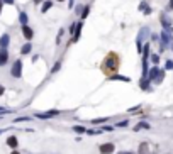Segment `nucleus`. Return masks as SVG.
I'll return each mask as SVG.
<instances>
[{
  "instance_id": "f257e3e1",
  "label": "nucleus",
  "mask_w": 173,
  "mask_h": 154,
  "mask_svg": "<svg viewBox=\"0 0 173 154\" xmlns=\"http://www.w3.org/2000/svg\"><path fill=\"white\" fill-rule=\"evenodd\" d=\"M119 63H121V59H119V56L115 54V53H109L107 54V58L103 59V71L105 73H114V71L119 70Z\"/></svg>"
},
{
  "instance_id": "f03ea898",
  "label": "nucleus",
  "mask_w": 173,
  "mask_h": 154,
  "mask_svg": "<svg viewBox=\"0 0 173 154\" xmlns=\"http://www.w3.org/2000/svg\"><path fill=\"white\" fill-rule=\"evenodd\" d=\"M146 78L149 80V83H161L163 78H165V71L161 70V68H158V66H153L149 71H148Z\"/></svg>"
},
{
  "instance_id": "7ed1b4c3",
  "label": "nucleus",
  "mask_w": 173,
  "mask_h": 154,
  "mask_svg": "<svg viewBox=\"0 0 173 154\" xmlns=\"http://www.w3.org/2000/svg\"><path fill=\"white\" fill-rule=\"evenodd\" d=\"M149 36V27H143L137 34V39H136V46H137V53L143 51V42L146 41V37Z\"/></svg>"
},
{
  "instance_id": "20e7f679",
  "label": "nucleus",
  "mask_w": 173,
  "mask_h": 154,
  "mask_svg": "<svg viewBox=\"0 0 173 154\" xmlns=\"http://www.w3.org/2000/svg\"><path fill=\"white\" fill-rule=\"evenodd\" d=\"M160 39H161V51L163 49H166L168 46H171V42H173L171 32H168V31H163L161 36H160Z\"/></svg>"
},
{
  "instance_id": "39448f33",
  "label": "nucleus",
  "mask_w": 173,
  "mask_h": 154,
  "mask_svg": "<svg viewBox=\"0 0 173 154\" xmlns=\"http://www.w3.org/2000/svg\"><path fill=\"white\" fill-rule=\"evenodd\" d=\"M10 75L14 78H21V75H22V61L21 59H17L14 63V66H12V70H10Z\"/></svg>"
},
{
  "instance_id": "423d86ee",
  "label": "nucleus",
  "mask_w": 173,
  "mask_h": 154,
  "mask_svg": "<svg viewBox=\"0 0 173 154\" xmlns=\"http://www.w3.org/2000/svg\"><path fill=\"white\" fill-rule=\"evenodd\" d=\"M160 20H161L163 29H165V31H168V32H173V27H171V19H170L168 15H166V14H161Z\"/></svg>"
},
{
  "instance_id": "0eeeda50",
  "label": "nucleus",
  "mask_w": 173,
  "mask_h": 154,
  "mask_svg": "<svg viewBox=\"0 0 173 154\" xmlns=\"http://www.w3.org/2000/svg\"><path fill=\"white\" fill-rule=\"evenodd\" d=\"M114 144L112 142H107V144H102V146H100V152L102 154H112L114 152Z\"/></svg>"
},
{
  "instance_id": "6e6552de",
  "label": "nucleus",
  "mask_w": 173,
  "mask_h": 154,
  "mask_svg": "<svg viewBox=\"0 0 173 154\" xmlns=\"http://www.w3.org/2000/svg\"><path fill=\"white\" fill-rule=\"evenodd\" d=\"M80 34H81V22H78V24H75V31H73V42H77L78 39H80Z\"/></svg>"
},
{
  "instance_id": "1a4fd4ad",
  "label": "nucleus",
  "mask_w": 173,
  "mask_h": 154,
  "mask_svg": "<svg viewBox=\"0 0 173 154\" xmlns=\"http://www.w3.org/2000/svg\"><path fill=\"white\" fill-rule=\"evenodd\" d=\"M22 34H24V37H26L27 41H31V39H32V36H34L32 29H31L27 24H26V26H22Z\"/></svg>"
},
{
  "instance_id": "9d476101",
  "label": "nucleus",
  "mask_w": 173,
  "mask_h": 154,
  "mask_svg": "<svg viewBox=\"0 0 173 154\" xmlns=\"http://www.w3.org/2000/svg\"><path fill=\"white\" fill-rule=\"evenodd\" d=\"M9 61V53H7V49H0V66H4L5 63Z\"/></svg>"
},
{
  "instance_id": "9b49d317",
  "label": "nucleus",
  "mask_w": 173,
  "mask_h": 154,
  "mask_svg": "<svg viewBox=\"0 0 173 154\" xmlns=\"http://www.w3.org/2000/svg\"><path fill=\"white\" fill-rule=\"evenodd\" d=\"M58 114H59V110H49V112H46V114H37L36 117H39V119H49V117L58 115Z\"/></svg>"
},
{
  "instance_id": "f8f14e48",
  "label": "nucleus",
  "mask_w": 173,
  "mask_h": 154,
  "mask_svg": "<svg viewBox=\"0 0 173 154\" xmlns=\"http://www.w3.org/2000/svg\"><path fill=\"white\" fill-rule=\"evenodd\" d=\"M9 42H10V37H9V34H4V36L0 37V48H7Z\"/></svg>"
},
{
  "instance_id": "ddd939ff",
  "label": "nucleus",
  "mask_w": 173,
  "mask_h": 154,
  "mask_svg": "<svg viewBox=\"0 0 173 154\" xmlns=\"http://www.w3.org/2000/svg\"><path fill=\"white\" fill-rule=\"evenodd\" d=\"M19 20H21V24H22V26H26V24H27L29 17H27V14H26V12H21V14H19Z\"/></svg>"
},
{
  "instance_id": "4468645a",
  "label": "nucleus",
  "mask_w": 173,
  "mask_h": 154,
  "mask_svg": "<svg viewBox=\"0 0 173 154\" xmlns=\"http://www.w3.org/2000/svg\"><path fill=\"white\" fill-rule=\"evenodd\" d=\"M139 10H143V12H144V15L151 14V9L146 5V2H141V4H139Z\"/></svg>"
},
{
  "instance_id": "2eb2a0df",
  "label": "nucleus",
  "mask_w": 173,
  "mask_h": 154,
  "mask_svg": "<svg viewBox=\"0 0 173 154\" xmlns=\"http://www.w3.org/2000/svg\"><path fill=\"white\" fill-rule=\"evenodd\" d=\"M51 7H53V2H44V4H43V9H41V12H43V14H46V12H48Z\"/></svg>"
},
{
  "instance_id": "dca6fc26",
  "label": "nucleus",
  "mask_w": 173,
  "mask_h": 154,
  "mask_svg": "<svg viewBox=\"0 0 173 154\" xmlns=\"http://www.w3.org/2000/svg\"><path fill=\"white\" fill-rule=\"evenodd\" d=\"M7 144H9L10 147H17V139H15L14 136H10V137L7 139Z\"/></svg>"
},
{
  "instance_id": "f3484780",
  "label": "nucleus",
  "mask_w": 173,
  "mask_h": 154,
  "mask_svg": "<svg viewBox=\"0 0 173 154\" xmlns=\"http://www.w3.org/2000/svg\"><path fill=\"white\" fill-rule=\"evenodd\" d=\"M111 80H121V81H127V83L131 81L127 76H122V75H114V76H111Z\"/></svg>"
},
{
  "instance_id": "a211bd4d",
  "label": "nucleus",
  "mask_w": 173,
  "mask_h": 154,
  "mask_svg": "<svg viewBox=\"0 0 173 154\" xmlns=\"http://www.w3.org/2000/svg\"><path fill=\"white\" fill-rule=\"evenodd\" d=\"M21 53H22L24 56H26V54H29V53H31V44H29V42H27V44H24V46H22V49H21Z\"/></svg>"
},
{
  "instance_id": "6ab92c4d",
  "label": "nucleus",
  "mask_w": 173,
  "mask_h": 154,
  "mask_svg": "<svg viewBox=\"0 0 173 154\" xmlns=\"http://www.w3.org/2000/svg\"><path fill=\"white\" fill-rule=\"evenodd\" d=\"M148 83H149V80H148V78H143V80H141V90H149V86H148Z\"/></svg>"
},
{
  "instance_id": "aec40b11",
  "label": "nucleus",
  "mask_w": 173,
  "mask_h": 154,
  "mask_svg": "<svg viewBox=\"0 0 173 154\" xmlns=\"http://www.w3.org/2000/svg\"><path fill=\"white\" fill-rule=\"evenodd\" d=\"M88 12H90V7H88V5H85V7L81 9V19H87V17H88Z\"/></svg>"
},
{
  "instance_id": "412c9836",
  "label": "nucleus",
  "mask_w": 173,
  "mask_h": 154,
  "mask_svg": "<svg viewBox=\"0 0 173 154\" xmlns=\"http://www.w3.org/2000/svg\"><path fill=\"white\" fill-rule=\"evenodd\" d=\"M139 129H149V124L148 122H139V125H136L134 130H139Z\"/></svg>"
},
{
  "instance_id": "4be33fe9",
  "label": "nucleus",
  "mask_w": 173,
  "mask_h": 154,
  "mask_svg": "<svg viewBox=\"0 0 173 154\" xmlns=\"http://www.w3.org/2000/svg\"><path fill=\"white\" fill-rule=\"evenodd\" d=\"M148 56H149V44H146L143 48V59H148Z\"/></svg>"
},
{
  "instance_id": "5701e85b",
  "label": "nucleus",
  "mask_w": 173,
  "mask_h": 154,
  "mask_svg": "<svg viewBox=\"0 0 173 154\" xmlns=\"http://www.w3.org/2000/svg\"><path fill=\"white\" fill-rule=\"evenodd\" d=\"M151 61H153V64H158L160 63V56L158 54H151Z\"/></svg>"
},
{
  "instance_id": "b1692460",
  "label": "nucleus",
  "mask_w": 173,
  "mask_h": 154,
  "mask_svg": "<svg viewBox=\"0 0 173 154\" xmlns=\"http://www.w3.org/2000/svg\"><path fill=\"white\" fill-rule=\"evenodd\" d=\"M59 68H61V61H58V63H55V66H53V73H56V71H59Z\"/></svg>"
},
{
  "instance_id": "393cba45",
  "label": "nucleus",
  "mask_w": 173,
  "mask_h": 154,
  "mask_svg": "<svg viewBox=\"0 0 173 154\" xmlns=\"http://www.w3.org/2000/svg\"><path fill=\"white\" fill-rule=\"evenodd\" d=\"M165 70H173V61L171 59H168V61L165 63Z\"/></svg>"
},
{
  "instance_id": "a878e982",
  "label": "nucleus",
  "mask_w": 173,
  "mask_h": 154,
  "mask_svg": "<svg viewBox=\"0 0 173 154\" xmlns=\"http://www.w3.org/2000/svg\"><path fill=\"white\" fill-rule=\"evenodd\" d=\"M100 122H107V117H100V119H93L92 124H100Z\"/></svg>"
},
{
  "instance_id": "bb28decb",
  "label": "nucleus",
  "mask_w": 173,
  "mask_h": 154,
  "mask_svg": "<svg viewBox=\"0 0 173 154\" xmlns=\"http://www.w3.org/2000/svg\"><path fill=\"white\" fill-rule=\"evenodd\" d=\"M73 130H75V132H78V134H81V132H85V127H81V125H75Z\"/></svg>"
},
{
  "instance_id": "cd10ccee",
  "label": "nucleus",
  "mask_w": 173,
  "mask_h": 154,
  "mask_svg": "<svg viewBox=\"0 0 173 154\" xmlns=\"http://www.w3.org/2000/svg\"><path fill=\"white\" fill-rule=\"evenodd\" d=\"M115 125H117V127H127V125H129V120H121L119 124H115Z\"/></svg>"
},
{
  "instance_id": "c85d7f7f",
  "label": "nucleus",
  "mask_w": 173,
  "mask_h": 154,
  "mask_svg": "<svg viewBox=\"0 0 173 154\" xmlns=\"http://www.w3.org/2000/svg\"><path fill=\"white\" fill-rule=\"evenodd\" d=\"M63 34H65V29H61V31H59V34H58V39H56V42H61V37H63Z\"/></svg>"
},
{
  "instance_id": "c756f323",
  "label": "nucleus",
  "mask_w": 173,
  "mask_h": 154,
  "mask_svg": "<svg viewBox=\"0 0 173 154\" xmlns=\"http://www.w3.org/2000/svg\"><path fill=\"white\" fill-rule=\"evenodd\" d=\"M4 4H9V5H14L15 4V0H2Z\"/></svg>"
},
{
  "instance_id": "7c9ffc66",
  "label": "nucleus",
  "mask_w": 173,
  "mask_h": 154,
  "mask_svg": "<svg viewBox=\"0 0 173 154\" xmlns=\"http://www.w3.org/2000/svg\"><path fill=\"white\" fill-rule=\"evenodd\" d=\"M173 9V0H170V4H168V10H171Z\"/></svg>"
},
{
  "instance_id": "2f4dec72",
  "label": "nucleus",
  "mask_w": 173,
  "mask_h": 154,
  "mask_svg": "<svg viewBox=\"0 0 173 154\" xmlns=\"http://www.w3.org/2000/svg\"><path fill=\"white\" fill-rule=\"evenodd\" d=\"M4 92H5V90H4V86H2V85H0V97L4 95Z\"/></svg>"
},
{
  "instance_id": "473e14b6",
  "label": "nucleus",
  "mask_w": 173,
  "mask_h": 154,
  "mask_svg": "<svg viewBox=\"0 0 173 154\" xmlns=\"http://www.w3.org/2000/svg\"><path fill=\"white\" fill-rule=\"evenodd\" d=\"M68 5H70V9H71V7L75 5V0H70V4H68Z\"/></svg>"
},
{
  "instance_id": "72a5a7b5",
  "label": "nucleus",
  "mask_w": 173,
  "mask_h": 154,
  "mask_svg": "<svg viewBox=\"0 0 173 154\" xmlns=\"http://www.w3.org/2000/svg\"><path fill=\"white\" fill-rule=\"evenodd\" d=\"M41 2H43V0H34V4H36V5H39Z\"/></svg>"
},
{
  "instance_id": "f704fd0d",
  "label": "nucleus",
  "mask_w": 173,
  "mask_h": 154,
  "mask_svg": "<svg viewBox=\"0 0 173 154\" xmlns=\"http://www.w3.org/2000/svg\"><path fill=\"white\" fill-rule=\"evenodd\" d=\"M5 112H7V110H4L2 107H0V114H5Z\"/></svg>"
},
{
  "instance_id": "c9c22d12",
  "label": "nucleus",
  "mask_w": 173,
  "mask_h": 154,
  "mask_svg": "<svg viewBox=\"0 0 173 154\" xmlns=\"http://www.w3.org/2000/svg\"><path fill=\"white\" fill-rule=\"evenodd\" d=\"M2 5H4V2H2V0H0V12H2Z\"/></svg>"
},
{
  "instance_id": "e433bc0d",
  "label": "nucleus",
  "mask_w": 173,
  "mask_h": 154,
  "mask_svg": "<svg viewBox=\"0 0 173 154\" xmlns=\"http://www.w3.org/2000/svg\"><path fill=\"white\" fill-rule=\"evenodd\" d=\"M10 154H19V152H17V151H14V152H10Z\"/></svg>"
},
{
  "instance_id": "4c0bfd02",
  "label": "nucleus",
  "mask_w": 173,
  "mask_h": 154,
  "mask_svg": "<svg viewBox=\"0 0 173 154\" xmlns=\"http://www.w3.org/2000/svg\"><path fill=\"white\" fill-rule=\"evenodd\" d=\"M122 154H133V152H122Z\"/></svg>"
},
{
  "instance_id": "58836bf2",
  "label": "nucleus",
  "mask_w": 173,
  "mask_h": 154,
  "mask_svg": "<svg viewBox=\"0 0 173 154\" xmlns=\"http://www.w3.org/2000/svg\"><path fill=\"white\" fill-rule=\"evenodd\" d=\"M56 2H63V0H56Z\"/></svg>"
}]
</instances>
